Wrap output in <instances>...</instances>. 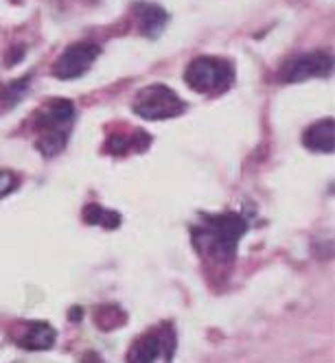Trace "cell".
Listing matches in <instances>:
<instances>
[{"instance_id": "1", "label": "cell", "mask_w": 335, "mask_h": 363, "mask_svg": "<svg viewBox=\"0 0 335 363\" xmlns=\"http://www.w3.org/2000/svg\"><path fill=\"white\" fill-rule=\"evenodd\" d=\"M246 230L248 223L237 213L204 215V221L193 228V243L202 256H209L217 263H230Z\"/></svg>"}, {"instance_id": "12", "label": "cell", "mask_w": 335, "mask_h": 363, "mask_svg": "<svg viewBox=\"0 0 335 363\" xmlns=\"http://www.w3.org/2000/svg\"><path fill=\"white\" fill-rule=\"evenodd\" d=\"M84 219L90 223V225H106V228H119V221L121 217L112 211H106L103 206H97V203H90L86 206L84 211Z\"/></svg>"}, {"instance_id": "2", "label": "cell", "mask_w": 335, "mask_h": 363, "mask_svg": "<svg viewBox=\"0 0 335 363\" xmlns=\"http://www.w3.org/2000/svg\"><path fill=\"white\" fill-rule=\"evenodd\" d=\"M75 123V106L68 99H50L33 114L35 147L44 155H57L66 143Z\"/></svg>"}, {"instance_id": "7", "label": "cell", "mask_w": 335, "mask_h": 363, "mask_svg": "<svg viewBox=\"0 0 335 363\" xmlns=\"http://www.w3.org/2000/svg\"><path fill=\"white\" fill-rule=\"evenodd\" d=\"M333 68V57L326 50H312L292 57L280 70V79L285 84H298L312 77H326Z\"/></svg>"}, {"instance_id": "4", "label": "cell", "mask_w": 335, "mask_h": 363, "mask_svg": "<svg viewBox=\"0 0 335 363\" xmlns=\"http://www.w3.org/2000/svg\"><path fill=\"white\" fill-rule=\"evenodd\" d=\"M134 114L145 121H167L187 112V103L165 84H151L143 88L132 106Z\"/></svg>"}, {"instance_id": "11", "label": "cell", "mask_w": 335, "mask_h": 363, "mask_svg": "<svg viewBox=\"0 0 335 363\" xmlns=\"http://www.w3.org/2000/svg\"><path fill=\"white\" fill-rule=\"evenodd\" d=\"M151 143V136L147 132H141V129H134L130 134H114L108 138L106 151L112 155H123L130 151H145Z\"/></svg>"}, {"instance_id": "8", "label": "cell", "mask_w": 335, "mask_h": 363, "mask_svg": "<svg viewBox=\"0 0 335 363\" xmlns=\"http://www.w3.org/2000/svg\"><path fill=\"white\" fill-rule=\"evenodd\" d=\"M55 337V328L46 322H20L11 328V340L24 350H48Z\"/></svg>"}, {"instance_id": "13", "label": "cell", "mask_w": 335, "mask_h": 363, "mask_svg": "<svg viewBox=\"0 0 335 363\" xmlns=\"http://www.w3.org/2000/svg\"><path fill=\"white\" fill-rule=\"evenodd\" d=\"M18 186V177L11 171H0V197L9 195Z\"/></svg>"}, {"instance_id": "3", "label": "cell", "mask_w": 335, "mask_h": 363, "mask_svg": "<svg viewBox=\"0 0 335 363\" xmlns=\"http://www.w3.org/2000/svg\"><path fill=\"white\" fill-rule=\"evenodd\" d=\"M185 82L197 94H221L235 84V68L228 60L204 55L187 66Z\"/></svg>"}, {"instance_id": "9", "label": "cell", "mask_w": 335, "mask_h": 363, "mask_svg": "<svg viewBox=\"0 0 335 363\" xmlns=\"http://www.w3.org/2000/svg\"><path fill=\"white\" fill-rule=\"evenodd\" d=\"M134 16H136V24H138V31L145 35V38H158L167 22H169V13L153 5V3H136L134 5Z\"/></svg>"}, {"instance_id": "6", "label": "cell", "mask_w": 335, "mask_h": 363, "mask_svg": "<svg viewBox=\"0 0 335 363\" xmlns=\"http://www.w3.org/2000/svg\"><path fill=\"white\" fill-rule=\"evenodd\" d=\"M101 48L92 42H77L72 46H68L64 53L57 57V62L53 64V74L57 79L70 82L82 77L90 70V66L94 64V60L99 57Z\"/></svg>"}, {"instance_id": "5", "label": "cell", "mask_w": 335, "mask_h": 363, "mask_svg": "<svg viewBox=\"0 0 335 363\" xmlns=\"http://www.w3.org/2000/svg\"><path fill=\"white\" fill-rule=\"evenodd\" d=\"M175 354V330L171 324L149 328L132 344L127 363H171Z\"/></svg>"}, {"instance_id": "10", "label": "cell", "mask_w": 335, "mask_h": 363, "mask_svg": "<svg viewBox=\"0 0 335 363\" xmlns=\"http://www.w3.org/2000/svg\"><path fill=\"white\" fill-rule=\"evenodd\" d=\"M333 127H335L333 118H322V121L314 123L302 136L304 147L312 151H318V153H333V147H335Z\"/></svg>"}]
</instances>
